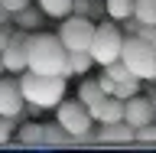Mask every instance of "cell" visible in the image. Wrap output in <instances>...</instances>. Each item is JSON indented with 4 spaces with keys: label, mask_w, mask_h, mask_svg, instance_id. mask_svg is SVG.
<instances>
[{
    "label": "cell",
    "mask_w": 156,
    "mask_h": 153,
    "mask_svg": "<svg viewBox=\"0 0 156 153\" xmlns=\"http://www.w3.org/2000/svg\"><path fill=\"white\" fill-rule=\"evenodd\" d=\"M98 85H101V91H104V95H111V91H114V82H111L107 75H101V78H98Z\"/></svg>",
    "instance_id": "cell-27"
},
{
    "label": "cell",
    "mask_w": 156,
    "mask_h": 153,
    "mask_svg": "<svg viewBox=\"0 0 156 153\" xmlns=\"http://www.w3.org/2000/svg\"><path fill=\"white\" fill-rule=\"evenodd\" d=\"M91 36H94V20L78 16V13L62 16L58 39H62V46H65L68 52H75V49H88V46H91Z\"/></svg>",
    "instance_id": "cell-5"
},
{
    "label": "cell",
    "mask_w": 156,
    "mask_h": 153,
    "mask_svg": "<svg viewBox=\"0 0 156 153\" xmlns=\"http://www.w3.org/2000/svg\"><path fill=\"white\" fill-rule=\"evenodd\" d=\"M133 144L156 147V121H150V124H143V127H136V130H133Z\"/></svg>",
    "instance_id": "cell-21"
},
{
    "label": "cell",
    "mask_w": 156,
    "mask_h": 153,
    "mask_svg": "<svg viewBox=\"0 0 156 153\" xmlns=\"http://www.w3.org/2000/svg\"><path fill=\"white\" fill-rule=\"evenodd\" d=\"M104 98V91H101V85H98V78H85L81 82V88H78V101L85 107H91L94 101H101Z\"/></svg>",
    "instance_id": "cell-16"
},
{
    "label": "cell",
    "mask_w": 156,
    "mask_h": 153,
    "mask_svg": "<svg viewBox=\"0 0 156 153\" xmlns=\"http://www.w3.org/2000/svg\"><path fill=\"white\" fill-rule=\"evenodd\" d=\"M98 140L101 144H133V127L124 124V121H114V124H101V130H98Z\"/></svg>",
    "instance_id": "cell-11"
},
{
    "label": "cell",
    "mask_w": 156,
    "mask_h": 153,
    "mask_svg": "<svg viewBox=\"0 0 156 153\" xmlns=\"http://www.w3.org/2000/svg\"><path fill=\"white\" fill-rule=\"evenodd\" d=\"M29 0H0V7L3 10H10V13H16V10H23Z\"/></svg>",
    "instance_id": "cell-24"
},
{
    "label": "cell",
    "mask_w": 156,
    "mask_h": 153,
    "mask_svg": "<svg viewBox=\"0 0 156 153\" xmlns=\"http://www.w3.org/2000/svg\"><path fill=\"white\" fill-rule=\"evenodd\" d=\"M140 88H143V82H140L136 75H130V78H124V82H114V91H111V95L120 98V101H127V98L140 95Z\"/></svg>",
    "instance_id": "cell-18"
},
{
    "label": "cell",
    "mask_w": 156,
    "mask_h": 153,
    "mask_svg": "<svg viewBox=\"0 0 156 153\" xmlns=\"http://www.w3.org/2000/svg\"><path fill=\"white\" fill-rule=\"evenodd\" d=\"M136 36H140V39H146V42H153V36H156V26H146V23H143V26L136 29Z\"/></svg>",
    "instance_id": "cell-26"
},
{
    "label": "cell",
    "mask_w": 156,
    "mask_h": 153,
    "mask_svg": "<svg viewBox=\"0 0 156 153\" xmlns=\"http://www.w3.org/2000/svg\"><path fill=\"white\" fill-rule=\"evenodd\" d=\"M3 23H10V10H3V7H0V26H3Z\"/></svg>",
    "instance_id": "cell-28"
},
{
    "label": "cell",
    "mask_w": 156,
    "mask_h": 153,
    "mask_svg": "<svg viewBox=\"0 0 156 153\" xmlns=\"http://www.w3.org/2000/svg\"><path fill=\"white\" fill-rule=\"evenodd\" d=\"M88 10H91V0H72V13H78V16H88Z\"/></svg>",
    "instance_id": "cell-23"
},
{
    "label": "cell",
    "mask_w": 156,
    "mask_h": 153,
    "mask_svg": "<svg viewBox=\"0 0 156 153\" xmlns=\"http://www.w3.org/2000/svg\"><path fill=\"white\" fill-rule=\"evenodd\" d=\"M153 82H156V72H153Z\"/></svg>",
    "instance_id": "cell-33"
},
{
    "label": "cell",
    "mask_w": 156,
    "mask_h": 153,
    "mask_svg": "<svg viewBox=\"0 0 156 153\" xmlns=\"http://www.w3.org/2000/svg\"><path fill=\"white\" fill-rule=\"evenodd\" d=\"M13 124H16V117H3V114H0V144H7V140H10Z\"/></svg>",
    "instance_id": "cell-22"
},
{
    "label": "cell",
    "mask_w": 156,
    "mask_h": 153,
    "mask_svg": "<svg viewBox=\"0 0 156 153\" xmlns=\"http://www.w3.org/2000/svg\"><path fill=\"white\" fill-rule=\"evenodd\" d=\"M0 75H3V59H0Z\"/></svg>",
    "instance_id": "cell-30"
},
{
    "label": "cell",
    "mask_w": 156,
    "mask_h": 153,
    "mask_svg": "<svg viewBox=\"0 0 156 153\" xmlns=\"http://www.w3.org/2000/svg\"><path fill=\"white\" fill-rule=\"evenodd\" d=\"M20 91H23V101L26 104H36L42 107V111H49V107H55L62 98H65V78L58 75H39V72H29V68H23L20 72Z\"/></svg>",
    "instance_id": "cell-2"
},
{
    "label": "cell",
    "mask_w": 156,
    "mask_h": 153,
    "mask_svg": "<svg viewBox=\"0 0 156 153\" xmlns=\"http://www.w3.org/2000/svg\"><path fill=\"white\" fill-rule=\"evenodd\" d=\"M153 121H156V111H153Z\"/></svg>",
    "instance_id": "cell-32"
},
{
    "label": "cell",
    "mask_w": 156,
    "mask_h": 153,
    "mask_svg": "<svg viewBox=\"0 0 156 153\" xmlns=\"http://www.w3.org/2000/svg\"><path fill=\"white\" fill-rule=\"evenodd\" d=\"M26 68L39 75H58L68 78V49L62 46L58 33H42L33 29L26 33Z\"/></svg>",
    "instance_id": "cell-1"
},
{
    "label": "cell",
    "mask_w": 156,
    "mask_h": 153,
    "mask_svg": "<svg viewBox=\"0 0 156 153\" xmlns=\"http://www.w3.org/2000/svg\"><path fill=\"white\" fill-rule=\"evenodd\" d=\"M150 104H153V111H156V88L150 91Z\"/></svg>",
    "instance_id": "cell-29"
},
{
    "label": "cell",
    "mask_w": 156,
    "mask_h": 153,
    "mask_svg": "<svg viewBox=\"0 0 156 153\" xmlns=\"http://www.w3.org/2000/svg\"><path fill=\"white\" fill-rule=\"evenodd\" d=\"M42 144H49V147H65V144H75V137L55 121V124H42Z\"/></svg>",
    "instance_id": "cell-13"
},
{
    "label": "cell",
    "mask_w": 156,
    "mask_h": 153,
    "mask_svg": "<svg viewBox=\"0 0 156 153\" xmlns=\"http://www.w3.org/2000/svg\"><path fill=\"white\" fill-rule=\"evenodd\" d=\"M23 104H26V101H23V91H20V78L3 72V75H0V114L20 121Z\"/></svg>",
    "instance_id": "cell-7"
},
{
    "label": "cell",
    "mask_w": 156,
    "mask_h": 153,
    "mask_svg": "<svg viewBox=\"0 0 156 153\" xmlns=\"http://www.w3.org/2000/svg\"><path fill=\"white\" fill-rule=\"evenodd\" d=\"M0 59H3V72H10V75H20V72L26 68V29L13 26V36H10V42L3 46Z\"/></svg>",
    "instance_id": "cell-8"
},
{
    "label": "cell",
    "mask_w": 156,
    "mask_h": 153,
    "mask_svg": "<svg viewBox=\"0 0 156 153\" xmlns=\"http://www.w3.org/2000/svg\"><path fill=\"white\" fill-rule=\"evenodd\" d=\"M120 46H124V33L117 26L114 20H98L94 23V36H91V59H94V65H107V62H114L120 56Z\"/></svg>",
    "instance_id": "cell-4"
},
{
    "label": "cell",
    "mask_w": 156,
    "mask_h": 153,
    "mask_svg": "<svg viewBox=\"0 0 156 153\" xmlns=\"http://www.w3.org/2000/svg\"><path fill=\"white\" fill-rule=\"evenodd\" d=\"M133 13V0H104V16L114 20V23H120L124 16H130Z\"/></svg>",
    "instance_id": "cell-15"
},
{
    "label": "cell",
    "mask_w": 156,
    "mask_h": 153,
    "mask_svg": "<svg viewBox=\"0 0 156 153\" xmlns=\"http://www.w3.org/2000/svg\"><path fill=\"white\" fill-rule=\"evenodd\" d=\"M20 144H26V147H42V124H33V121H29V124H23L20 127Z\"/></svg>",
    "instance_id": "cell-20"
},
{
    "label": "cell",
    "mask_w": 156,
    "mask_h": 153,
    "mask_svg": "<svg viewBox=\"0 0 156 153\" xmlns=\"http://www.w3.org/2000/svg\"><path fill=\"white\" fill-rule=\"evenodd\" d=\"M120 62L130 68V75H136L140 82H153L156 72V49L153 42H146L140 36H124V46H120Z\"/></svg>",
    "instance_id": "cell-3"
},
{
    "label": "cell",
    "mask_w": 156,
    "mask_h": 153,
    "mask_svg": "<svg viewBox=\"0 0 156 153\" xmlns=\"http://www.w3.org/2000/svg\"><path fill=\"white\" fill-rule=\"evenodd\" d=\"M153 49H156V36H153Z\"/></svg>",
    "instance_id": "cell-31"
},
{
    "label": "cell",
    "mask_w": 156,
    "mask_h": 153,
    "mask_svg": "<svg viewBox=\"0 0 156 153\" xmlns=\"http://www.w3.org/2000/svg\"><path fill=\"white\" fill-rule=\"evenodd\" d=\"M88 114H91L94 124H114V121L124 117V101L114 98V95H104L101 101H94V104L88 107Z\"/></svg>",
    "instance_id": "cell-10"
},
{
    "label": "cell",
    "mask_w": 156,
    "mask_h": 153,
    "mask_svg": "<svg viewBox=\"0 0 156 153\" xmlns=\"http://www.w3.org/2000/svg\"><path fill=\"white\" fill-rule=\"evenodd\" d=\"M10 36H13V26H10V23H3V26H0V52H3V46L10 42Z\"/></svg>",
    "instance_id": "cell-25"
},
{
    "label": "cell",
    "mask_w": 156,
    "mask_h": 153,
    "mask_svg": "<svg viewBox=\"0 0 156 153\" xmlns=\"http://www.w3.org/2000/svg\"><path fill=\"white\" fill-rule=\"evenodd\" d=\"M124 124H130L136 130V127H143L153 121V104H150V98L143 95H133V98H127L124 101V117H120Z\"/></svg>",
    "instance_id": "cell-9"
},
{
    "label": "cell",
    "mask_w": 156,
    "mask_h": 153,
    "mask_svg": "<svg viewBox=\"0 0 156 153\" xmlns=\"http://www.w3.org/2000/svg\"><path fill=\"white\" fill-rule=\"evenodd\" d=\"M36 3H39V10H42L46 16H52V20H62V16L72 13V0H36Z\"/></svg>",
    "instance_id": "cell-17"
},
{
    "label": "cell",
    "mask_w": 156,
    "mask_h": 153,
    "mask_svg": "<svg viewBox=\"0 0 156 153\" xmlns=\"http://www.w3.org/2000/svg\"><path fill=\"white\" fill-rule=\"evenodd\" d=\"M133 16L146 26H156V0H133Z\"/></svg>",
    "instance_id": "cell-19"
},
{
    "label": "cell",
    "mask_w": 156,
    "mask_h": 153,
    "mask_svg": "<svg viewBox=\"0 0 156 153\" xmlns=\"http://www.w3.org/2000/svg\"><path fill=\"white\" fill-rule=\"evenodd\" d=\"M52 111H55V121L65 127L72 137L88 134V130H91V124H94V121H91V114H88V107L81 104L78 98H75V101H65V98H62V101H58Z\"/></svg>",
    "instance_id": "cell-6"
},
{
    "label": "cell",
    "mask_w": 156,
    "mask_h": 153,
    "mask_svg": "<svg viewBox=\"0 0 156 153\" xmlns=\"http://www.w3.org/2000/svg\"><path fill=\"white\" fill-rule=\"evenodd\" d=\"M10 20L16 23V29H26V33H33V29H39L42 26V20H46V13L42 10H33L26 3L23 10H16V13H10Z\"/></svg>",
    "instance_id": "cell-12"
},
{
    "label": "cell",
    "mask_w": 156,
    "mask_h": 153,
    "mask_svg": "<svg viewBox=\"0 0 156 153\" xmlns=\"http://www.w3.org/2000/svg\"><path fill=\"white\" fill-rule=\"evenodd\" d=\"M91 65H94V59H91L88 49H75V52H68V72H72V75H88Z\"/></svg>",
    "instance_id": "cell-14"
}]
</instances>
